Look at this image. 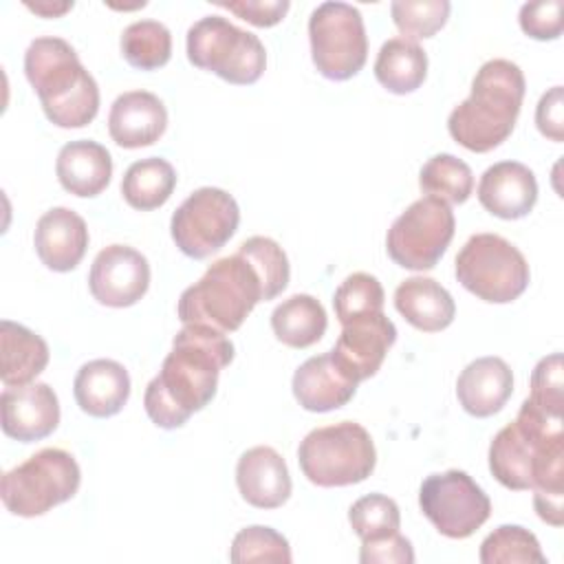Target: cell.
<instances>
[{"mask_svg":"<svg viewBox=\"0 0 564 564\" xmlns=\"http://www.w3.org/2000/svg\"><path fill=\"white\" fill-rule=\"evenodd\" d=\"M231 361L234 344L227 333L207 324H183L159 375L145 388L143 408L150 421L163 430L185 425L216 397L218 375Z\"/></svg>","mask_w":564,"mask_h":564,"instance_id":"cell-1","label":"cell"},{"mask_svg":"<svg viewBox=\"0 0 564 564\" xmlns=\"http://www.w3.org/2000/svg\"><path fill=\"white\" fill-rule=\"evenodd\" d=\"M489 471L513 491H564V432L562 416L540 410L529 399L489 445Z\"/></svg>","mask_w":564,"mask_h":564,"instance_id":"cell-2","label":"cell"},{"mask_svg":"<svg viewBox=\"0 0 564 564\" xmlns=\"http://www.w3.org/2000/svg\"><path fill=\"white\" fill-rule=\"evenodd\" d=\"M527 82L520 66L511 59L485 62L474 79L471 93L447 117L452 139L469 152L498 148L516 128Z\"/></svg>","mask_w":564,"mask_h":564,"instance_id":"cell-3","label":"cell"},{"mask_svg":"<svg viewBox=\"0 0 564 564\" xmlns=\"http://www.w3.org/2000/svg\"><path fill=\"white\" fill-rule=\"evenodd\" d=\"M24 75L53 126L84 128L97 117L99 86L66 40L35 37L24 53Z\"/></svg>","mask_w":564,"mask_h":564,"instance_id":"cell-4","label":"cell"},{"mask_svg":"<svg viewBox=\"0 0 564 564\" xmlns=\"http://www.w3.org/2000/svg\"><path fill=\"white\" fill-rule=\"evenodd\" d=\"M258 302H269L264 282L253 262L236 251L212 262L203 278L181 293L176 315L183 324H207L231 333Z\"/></svg>","mask_w":564,"mask_h":564,"instance_id":"cell-5","label":"cell"},{"mask_svg":"<svg viewBox=\"0 0 564 564\" xmlns=\"http://www.w3.org/2000/svg\"><path fill=\"white\" fill-rule=\"evenodd\" d=\"M297 463L313 485L346 487L375 471L377 449L364 425L339 421L311 430L297 447Z\"/></svg>","mask_w":564,"mask_h":564,"instance_id":"cell-6","label":"cell"},{"mask_svg":"<svg viewBox=\"0 0 564 564\" xmlns=\"http://www.w3.org/2000/svg\"><path fill=\"white\" fill-rule=\"evenodd\" d=\"M79 482L82 471L73 454L59 447H44L18 467L4 471L0 496L9 513L35 518L70 500Z\"/></svg>","mask_w":564,"mask_h":564,"instance_id":"cell-7","label":"cell"},{"mask_svg":"<svg viewBox=\"0 0 564 564\" xmlns=\"http://www.w3.org/2000/svg\"><path fill=\"white\" fill-rule=\"evenodd\" d=\"M187 59L229 84L247 86L262 77L267 51L258 35L227 18L205 15L187 29Z\"/></svg>","mask_w":564,"mask_h":564,"instance_id":"cell-8","label":"cell"},{"mask_svg":"<svg viewBox=\"0 0 564 564\" xmlns=\"http://www.w3.org/2000/svg\"><path fill=\"white\" fill-rule=\"evenodd\" d=\"M456 280L482 302L507 304L529 286V262L522 251L498 234L471 236L456 256Z\"/></svg>","mask_w":564,"mask_h":564,"instance_id":"cell-9","label":"cell"},{"mask_svg":"<svg viewBox=\"0 0 564 564\" xmlns=\"http://www.w3.org/2000/svg\"><path fill=\"white\" fill-rule=\"evenodd\" d=\"M311 57L319 75L333 82L355 77L368 57V35L357 7L322 2L308 18Z\"/></svg>","mask_w":564,"mask_h":564,"instance_id":"cell-10","label":"cell"},{"mask_svg":"<svg viewBox=\"0 0 564 564\" xmlns=\"http://www.w3.org/2000/svg\"><path fill=\"white\" fill-rule=\"evenodd\" d=\"M456 220L452 207L434 196L414 200L388 229L386 251L403 269L427 271L447 251Z\"/></svg>","mask_w":564,"mask_h":564,"instance_id":"cell-11","label":"cell"},{"mask_svg":"<svg viewBox=\"0 0 564 564\" xmlns=\"http://www.w3.org/2000/svg\"><path fill=\"white\" fill-rule=\"evenodd\" d=\"M238 223L240 209L229 192L220 187H198L172 214L170 234L187 258L203 260L231 240Z\"/></svg>","mask_w":564,"mask_h":564,"instance_id":"cell-12","label":"cell"},{"mask_svg":"<svg viewBox=\"0 0 564 564\" xmlns=\"http://www.w3.org/2000/svg\"><path fill=\"white\" fill-rule=\"evenodd\" d=\"M419 507L434 529L452 540L469 538L491 516L489 496L460 469L430 474L419 489Z\"/></svg>","mask_w":564,"mask_h":564,"instance_id":"cell-13","label":"cell"},{"mask_svg":"<svg viewBox=\"0 0 564 564\" xmlns=\"http://www.w3.org/2000/svg\"><path fill=\"white\" fill-rule=\"evenodd\" d=\"M150 286L148 258L128 245H108L101 249L88 273L90 295L112 308L137 304Z\"/></svg>","mask_w":564,"mask_h":564,"instance_id":"cell-14","label":"cell"},{"mask_svg":"<svg viewBox=\"0 0 564 564\" xmlns=\"http://www.w3.org/2000/svg\"><path fill=\"white\" fill-rule=\"evenodd\" d=\"M394 341L397 326L383 311L364 313L341 324L330 355L337 366L359 383L377 375Z\"/></svg>","mask_w":564,"mask_h":564,"instance_id":"cell-15","label":"cell"},{"mask_svg":"<svg viewBox=\"0 0 564 564\" xmlns=\"http://www.w3.org/2000/svg\"><path fill=\"white\" fill-rule=\"evenodd\" d=\"M2 432L20 443L42 441L59 425V401L48 383L7 386L0 394Z\"/></svg>","mask_w":564,"mask_h":564,"instance_id":"cell-16","label":"cell"},{"mask_svg":"<svg viewBox=\"0 0 564 564\" xmlns=\"http://www.w3.org/2000/svg\"><path fill=\"white\" fill-rule=\"evenodd\" d=\"M167 128V110L150 90H128L119 95L108 112L110 139L126 150L156 143Z\"/></svg>","mask_w":564,"mask_h":564,"instance_id":"cell-17","label":"cell"},{"mask_svg":"<svg viewBox=\"0 0 564 564\" xmlns=\"http://www.w3.org/2000/svg\"><path fill=\"white\" fill-rule=\"evenodd\" d=\"M476 194L491 216L518 220L535 207L538 181L524 163L500 161L482 172Z\"/></svg>","mask_w":564,"mask_h":564,"instance_id":"cell-18","label":"cell"},{"mask_svg":"<svg viewBox=\"0 0 564 564\" xmlns=\"http://www.w3.org/2000/svg\"><path fill=\"white\" fill-rule=\"evenodd\" d=\"M35 253L51 271H73L88 249V227L84 218L68 207L44 212L33 234Z\"/></svg>","mask_w":564,"mask_h":564,"instance_id":"cell-19","label":"cell"},{"mask_svg":"<svg viewBox=\"0 0 564 564\" xmlns=\"http://www.w3.org/2000/svg\"><path fill=\"white\" fill-rule=\"evenodd\" d=\"M236 485L242 500L258 509L282 507L293 489L284 458L269 445H256L238 458Z\"/></svg>","mask_w":564,"mask_h":564,"instance_id":"cell-20","label":"cell"},{"mask_svg":"<svg viewBox=\"0 0 564 564\" xmlns=\"http://www.w3.org/2000/svg\"><path fill=\"white\" fill-rule=\"evenodd\" d=\"M352 381L333 359L330 350L308 357L293 375L291 388L295 401L308 412H330L344 408L357 392Z\"/></svg>","mask_w":564,"mask_h":564,"instance_id":"cell-21","label":"cell"},{"mask_svg":"<svg viewBox=\"0 0 564 564\" xmlns=\"http://www.w3.org/2000/svg\"><path fill=\"white\" fill-rule=\"evenodd\" d=\"M513 392V372L500 357H480L463 368L456 379V397L463 410L487 419L505 408Z\"/></svg>","mask_w":564,"mask_h":564,"instance_id":"cell-22","label":"cell"},{"mask_svg":"<svg viewBox=\"0 0 564 564\" xmlns=\"http://www.w3.org/2000/svg\"><path fill=\"white\" fill-rule=\"evenodd\" d=\"M73 394L82 412L108 419L123 410L130 397V375L115 359L86 361L73 381Z\"/></svg>","mask_w":564,"mask_h":564,"instance_id":"cell-23","label":"cell"},{"mask_svg":"<svg viewBox=\"0 0 564 564\" xmlns=\"http://www.w3.org/2000/svg\"><path fill=\"white\" fill-rule=\"evenodd\" d=\"M55 174L68 194L93 198L108 187L112 176V159L110 152L93 139L68 141L57 152Z\"/></svg>","mask_w":564,"mask_h":564,"instance_id":"cell-24","label":"cell"},{"mask_svg":"<svg viewBox=\"0 0 564 564\" xmlns=\"http://www.w3.org/2000/svg\"><path fill=\"white\" fill-rule=\"evenodd\" d=\"M394 308L423 333H438L454 322L456 304L445 286L434 278L412 275L394 291Z\"/></svg>","mask_w":564,"mask_h":564,"instance_id":"cell-25","label":"cell"},{"mask_svg":"<svg viewBox=\"0 0 564 564\" xmlns=\"http://www.w3.org/2000/svg\"><path fill=\"white\" fill-rule=\"evenodd\" d=\"M0 379L4 386L31 383L48 364L46 341L11 319L0 322Z\"/></svg>","mask_w":564,"mask_h":564,"instance_id":"cell-26","label":"cell"},{"mask_svg":"<svg viewBox=\"0 0 564 564\" xmlns=\"http://www.w3.org/2000/svg\"><path fill=\"white\" fill-rule=\"evenodd\" d=\"M328 326L322 302L308 293H295L282 300L271 313V328L278 341L289 348H308L317 344Z\"/></svg>","mask_w":564,"mask_h":564,"instance_id":"cell-27","label":"cell"},{"mask_svg":"<svg viewBox=\"0 0 564 564\" xmlns=\"http://www.w3.org/2000/svg\"><path fill=\"white\" fill-rule=\"evenodd\" d=\"M427 75V53L403 35L390 37L381 44L375 59V77L377 82L394 93L408 95L414 93Z\"/></svg>","mask_w":564,"mask_h":564,"instance_id":"cell-28","label":"cell"},{"mask_svg":"<svg viewBox=\"0 0 564 564\" xmlns=\"http://www.w3.org/2000/svg\"><path fill=\"white\" fill-rule=\"evenodd\" d=\"M176 187V172L170 161L148 156L134 161L121 178L123 200L139 212H152L167 203Z\"/></svg>","mask_w":564,"mask_h":564,"instance_id":"cell-29","label":"cell"},{"mask_svg":"<svg viewBox=\"0 0 564 564\" xmlns=\"http://www.w3.org/2000/svg\"><path fill=\"white\" fill-rule=\"evenodd\" d=\"M121 55L139 70H156L170 62L172 33L159 20H137L121 33Z\"/></svg>","mask_w":564,"mask_h":564,"instance_id":"cell-30","label":"cell"},{"mask_svg":"<svg viewBox=\"0 0 564 564\" xmlns=\"http://www.w3.org/2000/svg\"><path fill=\"white\" fill-rule=\"evenodd\" d=\"M419 187L423 194L445 200L447 205L465 203L474 192L471 167L454 154H434L419 172Z\"/></svg>","mask_w":564,"mask_h":564,"instance_id":"cell-31","label":"cell"},{"mask_svg":"<svg viewBox=\"0 0 564 564\" xmlns=\"http://www.w3.org/2000/svg\"><path fill=\"white\" fill-rule=\"evenodd\" d=\"M482 564H544L546 555L538 538L520 524H502L494 529L480 544L478 553Z\"/></svg>","mask_w":564,"mask_h":564,"instance_id":"cell-32","label":"cell"},{"mask_svg":"<svg viewBox=\"0 0 564 564\" xmlns=\"http://www.w3.org/2000/svg\"><path fill=\"white\" fill-rule=\"evenodd\" d=\"M229 560L234 564H251V562H275L289 564L293 560L289 540L271 527L253 524L245 527L234 535Z\"/></svg>","mask_w":564,"mask_h":564,"instance_id":"cell-33","label":"cell"},{"mask_svg":"<svg viewBox=\"0 0 564 564\" xmlns=\"http://www.w3.org/2000/svg\"><path fill=\"white\" fill-rule=\"evenodd\" d=\"M449 9L447 0H394L390 4L394 26L414 42L436 35L445 26Z\"/></svg>","mask_w":564,"mask_h":564,"instance_id":"cell-34","label":"cell"},{"mask_svg":"<svg viewBox=\"0 0 564 564\" xmlns=\"http://www.w3.org/2000/svg\"><path fill=\"white\" fill-rule=\"evenodd\" d=\"M348 522L361 542L386 538L397 533L401 527L399 505L383 494L361 496L348 509Z\"/></svg>","mask_w":564,"mask_h":564,"instance_id":"cell-35","label":"cell"},{"mask_svg":"<svg viewBox=\"0 0 564 564\" xmlns=\"http://www.w3.org/2000/svg\"><path fill=\"white\" fill-rule=\"evenodd\" d=\"M383 286L381 282L364 271L350 273L333 295V308L339 319V324H346L348 319L364 315V313H377L383 311Z\"/></svg>","mask_w":564,"mask_h":564,"instance_id":"cell-36","label":"cell"},{"mask_svg":"<svg viewBox=\"0 0 564 564\" xmlns=\"http://www.w3.org/2000/svg\"><path fill=\"white\" fill-rule=\"evenodd\" d=\"M238 251H242L258 269V273L264 282V289H267V300L278 297L286 289L289 278H291L289 258H286L284 249L273 238L251 236L238 247Z\"/></svg>","mask_w":564,"mask_h":564,"instance_id":"cell-37","label":"cell"},{"mask_svg":"<svg viewBox=\"0 0 564 564\" xmlns=\"http://www.w3.org/2000/svg\"><path fill=\"white\" fill-rule=\"evenodd\" d=\"M562 352H551L542 357L531 372V394L529 401L540 410L562 416L564 412V377H562Z\"/></svg>","mask_w":564,"mask_h":564,"instance_id":"cell-38","label":"cell"},{"mask_svg":"<svg viewBox=\"0 0 564 564\" xmlns=\"http://www.w3.org/2000/svg\"><path fill=\"white\" fill-rule=\"evenodd\" d=\"M520 29L533 40H557L562 35V0L527 2L520 7Z\"/></svg>","mask_w":564,"mask_h":564,"instance_id":"cell-39","label":"cell"},{"mask_svg":"<svg viewBox=\"0 0 564 564\" xmlns=\"http://www.w3.org/2000/svg\"><path fill=\"white\" fill-rule=\"evenodd\" d=\"M359 562L361 564H412L414 549H412V542L397 531L379 540L361 542Z\"/></svg>","mask_w":564,"mask_h":564,"instance_id":"cell-40","label":"cell"},{"mask_svg":"<svg viewBox=\"0 0 564 564\" xmlns=\"http://www.w3.org/2000/svg\"><path fill=\"white\" fill-rule=\"evenodd\" d=\"M216 4L236 13L240 20L253 26L278 24L291 7L289 0H236V2H216Z\"/></svg>","mask_w":564,"mask_h":564,"instance_id":"cell-41","label":"cell"},{"mask_svg":"<svg viewBox=\"0 0 564 564\" xmlns=\"http://www.w3.org/2000/svg\"><path fill=\"white\" fill-rule=\"evenodd\" d=\"M535 126L540 134L560 143L564 141V90L562 86L549 88L535 108Z\"/></svg>","mask_w":564,"mask_h":564,"instance_id":"cell-42","label":"cell"},{"mask_svg":"<svg viewBox=\"0 0 564 564\" xmlns=\"http://www.w3.org/2000/svg\"><path fill=\"white\" fill-rule=\"evenodd\" d=\"M562 489H533V507L540 516L551 527H562L564 522V511H562Z\"/></svg>","mask_w":564,"mask_h":564,"instance_id":"cell-43","label":"cell"},{"mask_svg":"<svg viewBox=\"0 0 564 564\" xmlns=\"http://www.w3.org/2000/svg\"><path fill=\"white\" fill-rule=\"evenodd\" d=\"M26 9H31V11H35L37 15H42V18H59V15H64L66 11H70L73 9V2H26Z\"/></svg>","mask_w":564,"mask_h":564,"instance_id":"cell-44","label":"cell"}]
</instances>
